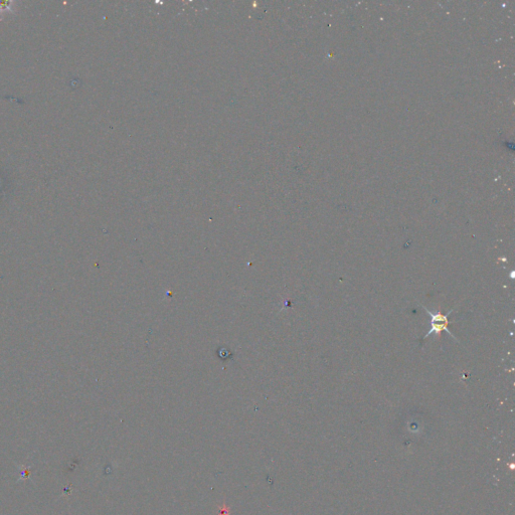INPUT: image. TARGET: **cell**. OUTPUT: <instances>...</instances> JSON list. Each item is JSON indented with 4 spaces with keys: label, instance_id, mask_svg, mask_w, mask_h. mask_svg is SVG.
<instances>
[{
    "label": "cell",
    "instance_id": "1",
    "mask_svg": "<svg viewBox=\"0 0 515 515\" xmlns=\"http://www.w3.org/2000/svg\"><path fill=\"white\" fill-rule=\"evenodd\" d=\"M423 308L425 309L426 313H428L430 316H431V329L428 331V333L424 336V339H426L427 337L431 336L432 334H440L441 332L443 331H446L451 337H453L454 339H456V337L453 335V333H452L450 330H449V315L453 312L454 310H451L449 311L447 314H443V313H435V312H432L430 311L427 307L423 306Z\"/></svg>",
    "mask_w": 515,
    "mask_h": 515
}]
</instances>
